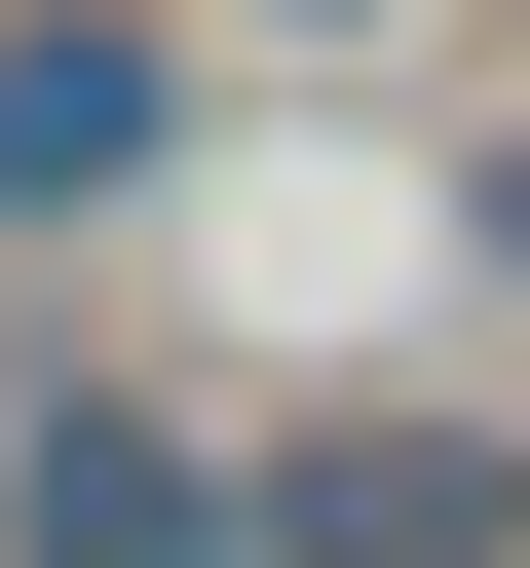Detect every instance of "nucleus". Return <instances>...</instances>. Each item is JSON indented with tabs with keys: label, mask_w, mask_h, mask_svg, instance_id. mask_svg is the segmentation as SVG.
Listing matches in <instances>:
<instances>
[{
	"label": "nucleus",
	"mask_w": 530,
	"mask_h": 568,
	"mask_svg": "<svg viewBox=\"0 0 530 568\" xmlns=\"http://www.w3.org/2000/svg\"><path fill=\"white\" fill-rule=\"evenodd\" d=\"M227 530L265 568H530V417H227Z\"/></svg>",
	"instance_id": "obj_1"
},
{
	"label": "nucleus",
	"mask_w": 530,
	"mask_h": 568,
	"mask_svg": "<svg viewBox=\"0 0 530 568\" xmlns=\"http://www.w3.org/2000/svg\"><path fill=\"white\" fill-rule=\"evenodd\" d=\"M190 152V39H152V0H0V227H114Z\"/></svg>",
	"instance_id": "obj_3"
},
{
	"label": "nucleus",
	"mask_w": 530,
	"mask_h": 568,
	"mask_svg": "<svg viewBox=\"0 0 530 568\" xmlns=\"http://www.w3.org/2000/svg\"><path fill=\"white\" fill-rule=\"evenodd\" d=\"M0 568H265V530H227V417H152V379H0Z\"/></svg>",
	"instance_id": "obj_2"
},
{
	"label": "nucleus",
	"mask_w": 530,
	"mask_h": 568,
	"mask_svg": "<svg viewBox=\"0 0 530 568\" xmlns=\"http://www.w3.org/2000/svg\"><path fill=\"white\" fill-rule=\"evenodd\" d=\"M492 227H530V190H492Z\"/></svg>",
	"instance_id": "obj_4"
}]
</instances>
